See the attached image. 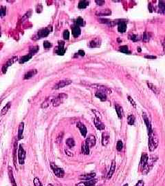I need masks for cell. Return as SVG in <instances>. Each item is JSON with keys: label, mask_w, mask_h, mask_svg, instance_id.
<instances>
[{"label": "cell", "mask_w": 165, "mask_h": 186, "mask_svg": "<svg viewBox=\"0 0 165 186\" xmlns=\"http://www.w3.org/2000/svg\"><path fill=\"white\" fill-rule=\"evenodd\" d=\"M148 145H149V150L151 152L154 151L158 146V139H157V136L154 134V132L149 135Z\"/></svg>", "instance_id": "6da1fadb"}, {"label": "cell", "mask_w": 165, "mask_h": 186, "mask_svg": "<svg viewBox=\"0 0 165 186\" xmlns=\"http://www.w3.org/2000/svg\"><path fill=\"white\" fill-rule=\"evenodd\" d=\"M50 167H51V168H52V171H53V172H54V174L55 175L56 177H59V178H63V177H64V175H65V172H64V170H63V169L59 167L57 165H56L55 164L53 163H51V164H50Z\"/></svg>", "instance_id": "7a4b0ae2"}, {"label": "cell", "mask_w": 165, "mask_h": 186, "mask_svg": "<svg viewBox=\"0 0 165 186\" xmlns=\"http://www.w3.org/2000/svg\"><path fill=\"white\" fill-rule=\"evenodd\" d=\"M26 159V151L23 148L22 146L20 145L19 148V150H18V160H19V163L21 165H23L24 164V161H25Z\"/></svg>", "instance_id": "3957f363"}, {"label": "cell", "mask_w": 165, "mask_h": 186, "mask_svg": "<svg viewBox=\"0 0 165 186\" xmlns=\"http://www.w3.org/2000/svg\"><path fill=\"white\" fill-rule=\"evenodd\" d=\"M67 97V95L66 94L62 93V94H59L56 97H54V99H53V101H52L53 106H59L60 104L63 103L64 99H66Z\"/></svg>", "instance_id": "277c9868"}, {"label": "cell", "mask_w": 165, "mask_h": 186, "mask_svg": "<svg viewBox=\"0 0 165 186\" xmlns=\"http://www.w3.org/2000/svg\"><path fill=\"white\" fill-rule=\"evenodd\" d=\"M148 160H149V157H148L147 154L143 153L141 156L140 161V165H139V170L140 172H142L144 167H145L147 163Z\"/></svg>", "instance_id": "5b68a950"}, {"label": "cell", "mask_w": 165, "mask_h": 186, "mask_svg": "<svg viewBox=\"0 0 165 186\" xmlns=\"http://www.w3.org/2000/svg\"><path fill=\"white\" fill-rule=\"evenodd\" d=\"M52 31V27L51 28H42L39 30L37 33V37L38 38H43L46 37L48 36V35L50 34V33Z\"/></svg>", "instance_id": "8992f818"}, {"label": "cell", "mask_w": 165, "mask_h": 186, "mask_svg": "<svg viewBox=\"0 0 165 186\" xmlns=\"http://www.w3.org/2000/svg\"><path fill=\"white\" fill-rule=\"evenodd\" d=\"M142 117H143V119H144V123H145V124H146L147 128L148 135H149V134H151L152 133H153V132H154L153 129H152L151 122H150L149 119V118H148L147 116V115L145 113L142 114Z\"/></svg>", "instance_id": "52a82bcc"}, {"label": "cell", "mask_w": 165, "mask_h": 186, "mask_svg": "<svg viewBox=\"0 0 165 186\" xmlns=\"http://www.w3.org/2000/svg\"><path fill=\"white\" fill-rule=\"evenodd\" d=\"M65 42L64 41H59V46L56 49V53L58 55H64L65 52V49L64 48Z\"/></svg>", "instance_id": "ba28073f"}, {"label": "cell", "mask_w": 165, "mask_h": 186, "mask_svg": "<svg viewBox=\"0 0 165 186\" xmlns=\"http://www.w3.org/2000/svg\"><path fill=\"white\" fill-rule=\"evenodd\" d=\"M154 159H153V158H150L148 160L147 163L146 165H145V167H144V169H143V170H142V173L143 174H144V175H147L149 172L150 171V170L152 168V167H153V165H154Z\"/></svg>", "instance_id": "9c48e42d"}, {"label": "cell", "mask_w": 165, "mask_h": 186, "mask_svg": "<svg viewBox=\"0 0 165 186\" xmlns=\"http://www.w3.org/2000/svg\"><path fill=\"white\" fill-rule=\"evenodd\" d=\"M17 60V57H13L12 59H10L8 62H7V63L2 67V72H3V73L5 74V73H6V71H7V69L8 68V67L12 65Z\"/></svg>", "instance_id": "30bf717a"}, {"label": "cell", "mask_w": 165, "mask_h": 186, "mask_svg": "<svg viewBox=\"0 0 165 186\" xmlns=\"http://www.w3.org/2000/svg\"><path fill=\"white\" fill-rule=\"evenodd\" d=\"M71 83L72 81L69 80V79H65V80L60 81L57 84L55 85V86H54L53 88L56 89V90L59 88H64V87L67 86V85L70 84Z\"/></svg>", "instance_id": "8fae6325"}, {"label": "cell", "mask_w": 165, "mask_h": 186, "mask_svg": "<svg viewBox=\"0 0 165 186\" xmlns=\"http://www.w3.org/2000/svg\"><path fill=\"white\" fill-rule=\"evenodd\" d=\"M85 143L87 144V146H88L89 148H92V147L95 146L96 140L95 136H94V135H90V136H88V137L86 139V140H85Z\"/></svg>", "instance_id": "7c38bea8"}, {"label": "cell", "mask_w": 165, "mask_h": 186, "mask_svg": "<svg viewBox=\"0 0 165 186\" xmlns=\"http://www.w3.org/2000/svg\"><path fill=\"white\" fill-rule=\"evenodd\" d=\"M97 182L96 179H92L90 181H82L76 185V186H94Z\"/></svg>", "instance_id": "4fadbf2b"}, {"label": "cell", "mask_w": 165, "mask_h": 186, "mask_svg": "<svg viewBox=\"0 0 165 186\" xmlns=\"http://www.w3.org/2000/svg\"><path fill=\"white\" fill-rule=\"evenodd\" d=\"M111 14V10L106 8V9L98 10L96 12V15L97 16H108Z\"/></svg>", "instance_id": "5bb4252c"}, {"label": "cell", "mask_w": 165, "mask_h": 186, "mask_svg": "<svg viewBox=\"0 0 165 186\" xmlns=\"http://www.w3.org/2000/svg\"><path fill=\"white\" fill-rule=\"evenodd\" d=\"M116 167V161H114V160H113V161H112V162H111V167H110V171H109V172L107 173V178L108 180H109V179H110V178L112 177L113 175L114 174V172H115Z\"/></svg>", "instance_id": "9a60e30c"}, {"label": "cell", "mask_w": 165, "mask_h": 186, "mask_svg": "<svg viewBox=\"0 0 165 186\" xmlns=\"http://www.w3.org/2000/svg\"><path fill=\"white\" fill-rule=\"evenodd\" d=\"M110 141V134L107 132L102 134V145L103 146H107Z\"/></svg>", "instance_id": "2e32d148"}, {"label": "cell", "mask_w": 165, "mask_h": 186, "mask_svg": "<svg viewBox=\"0 0 165 186\" xmlns=\"http://www.w3.org/2000/svg\"><path fill=\"white\" fill-rule=\"evenodd\" d=\"M77 128L79 129V130H80V132H81L82 136L85 137L87 135V128L86 127H85V125L84 124H82V123H81V122H78V123H77Z\"/></svg>", "instance_id": "e0dca14e"}, {"label": "cell", "mask_w": 165, "mask_h": 186, "mask_svg": "<svg viewBox=\"0 0 165 186\" xmlns=\"http://www.w3.org/2000/svg\"><path fill=\"white\" fill-rule=\"evenodd\" d=\"M94 125H95L96 128L99 130H105V125L102 123L100 120L98 119L97 118H96V117H95L94 119Z\"/></svg>", "instance_id": "ac0fdd59"}, {"label": "cell", "mask_w": 165, "mask_h": 186, "mask_svg": "<svg viewBox=\"0 0 165 186\" xmlns=\"http://www.w3.org/2000/svg\"><path fill=\"white\" fill-rule=\"evenodd\" d=\"M96 175L94 173H90V174H85V175H82L79 177V178L81 180L83 181H90L92 179H94Z\"/></svg>", "instance_id": "d6986e66"}, {"label": "cell", "mask_w": 165, "mask_h": 186, "mask_svg": "<svg viewBox=\"0 0 165 186\" xmlns=\"http://www.w3.org/2000/svg\"><path fill=\"white\" fill-rule=\"evenodd\" d=\"M118 31L119 33H124L127 31V24L125 21H120L118 23Z\"/></svg>", "instance_id": "ffe728a7"}, {"label": "cell", "mask_w": 165, "mask_h": 186, "mask_svg": "<svg viewBox=\"0 0 165 186\" xmlns=\"http://www.w3.org/2000/svg\"><path fill=\"white\" fill-rule=\"evenodd\" d=\"M100 45V39L98 38H96L92 40L89 44V46L90 48H96V47H99Z\"/></svg>", "instance_id": "44dd1931"}, {"label": "cell", "mask_w": 165, "mask_h": 186, "mask_svg": "<svg viewBox=\"0 0 165 186\" xmlns=\"http://www.w3.org/2000/svg\"><path fill=\"white\" fill-rule=\"evenodd\" d=\"M115 109H116V113H117L118 118H119V119H122L123 117V115H124V112H123V107H121L120 105H118V104H116Z\"/></svg>", "instance_id": "7402d4cb"}, {"label": "cell", "mask_w": 165, "mask_h": 186, "mask_svg": "<svg viewBox=\"0 0 165 186\" xmlns=\"http://www.w3.org/2000/svg\"><path fill=\"white\" fill-rule=\"evenodd\" d=\"M81 28H79L78 26H75L72 28V35L74 36V37L77 38L79 35H81Z\"/></svg>", "instance_id": "603a6c76"}, {"label": "cell", "mask_w": 165, "mask_h": 186, "mask_svg": "<svg viewBox=\"0 0 165 186\" xmlns=\"http://www.w3.org/2000/svg\"><path fill=\"white\" fill-rule=\"evenodd\" d=\"M37 73V70L35 69L30 70H29L28 72H27V73H26L25 75H24V79H30V78L34 77Z\"/></svg>", "instance_id": "cb8c5ba5"}, {"label": "cell", "mask_w": 165, "mask_h": 186, "mask_svg": "<svg viewBox=\"0 0 165 186\" xmlns=\"http://www.w3.org/2000/svg\"><path fill=\"white\" fill-rule=\"evenodd\" d=\"M8 176H9V178L10 181V183L12 186H17V183H16V181L15 180L13 177V174H12V168H10V167H8Z\"/></svg>", "instance_id": "d4e9b609"}, {"label": "cell", "mask_w": 165, "mask_h": 186, "mask_svg": "<svg viewBox=\"0 0 165 186\" xmlns=\"http://www.w3.org/2000/svg\"><path fill=\"white\" fill-rule=\"evenodd\" d=\"M95 96L97 98H98V99H100L102 101H105L107 100V95H106L105 92H102V91H98V92H96V94H95Z\"/></svg>", "instance_id": "484cf974"}, {"label": "cell", "mask_w": 165, "mask_h": 186, "mask_svg": "<svg viewBox=\"0 0 165 186\" xmlns=\"http://www.w3.org/2000/svg\"><path fill=\"white\" fill-rule=\"evenodd\" d=\"M53 99H54V97H50L47 98L46 101H45L42 104V105H41V107H42V108H46V107H48V106H50V104H52Z\"/></svg>", "instance_id": "4316f807"}, {"label": "cell", "mask_w": 165, "mask_h": 186, "mask_svg": "<svg viewBox=\"0 0 165 186\" xmlns=\"http://www.w3.org/2000/svg\"><path fill=\"white\" fill-rule=\"evenodd\" d=\"M33 55H31V54H28V55H24L23 56V57H21L20 58V59L19 60V63H26V62H28L29 60L33 57Z\"/></svg>", "instance_id": "83f0119b"}, {"label": "cell", "mask_w": 165, "mask_h": 186, "mask_svg": "<svg viewBox=\"0 0 165 186\" xmlns=\"http://www.w3.org/2000/svg\"><path fill=\"white\" fill-rule=\"evenodd\" d=\"M81 151H82V154H84L85 155L90 154V148L87 146L85 142H83L81 145Z\"/></svg>", "instance_id": "f1b7e54d"}, {"label": "cell", "mask_w": 165, "mask_h": 186, "mask_svg": "<svg viewBox=\"0 0 165 186\" xmlns=\"http://www.w3.org/2000/svg\"><path fill=\"white\" fill-rule=\"evenodd\" d=\"M23 128H24V123L23 122H21L19 125V129H18V139H22V136H23Z\"/></svg>", "instance_id": "f546056e"}, {"label": "cell", "mask_w": 165, "mask_h": 186, "mask_svg": "<svg viewBox=\"0 0 165 186\" xmlns=\"http://www.w3.org/2000/svg\"><path fill=\"white\" fill-rule=\"evenodd\" d=\"M89 6V2L88 1H85V0H82V1H80L78 4V8L79 9H84L86 8L87 6Z\"/></svg>", "instance_id": "4dcf8cb0"}, {"label": "cell", "mask_w": 165, "mask_h": 186, "mask_svg": "<svg viewBox=\"0 0 165 186\" xmlns=\"http://www.w3.org/2000/svg\"><path fill=\"white\" fill-rule=\"evenodd\" d=\"M10 107H11V103H10V102H8V104H6V106L3 107V109L2 110L1 115H5L8 112V111L9 110Z\"/></svg>", "instance_id": "1f68e13d"}, {"label": "cell", "mask_w": 165, "mask_h": 186, "mask_svg": "<svg viewBox=\"0 0 165 186\" xmlns=\"http://www.w3.org/2000/svg\"><path fill=\"white\" fill-rule=\"evenodd\" d=\"M127 123L130 125H133L135 123V117L133 115H129L127 117Z\"/></svg>", "instance_id": "d6a6232c"}, {"label": "cell", "mask_w": 165, "mask_h": 186, "mask_svg": "<svg viewBox=\"0 0 165 186\" xmlns=\"http://www.w3.org/2000/svg\"><path fill=\"white\" fill-rule=\"evenodd\" d=\"M66 144L67 146H69V148H73L75 146V141L72 138H68L66 140Z\"/></svg>", "instance_id": "836d02e7"}, {"label": "cell", "mask_w": 165, "mask_h": 186, "mask_svg": "<svg viewBox=\"0 0 165 186\" xmlns=\"http://www.w3.org/2000/svg\"><path fill=\"white\" fill-rule=\"evenodd\" d=\"M147 86H148V87H149V88L154 92V93H156V94H157V93H158V90H157V88H156V87L155 86H154L153 83H149V82H147Z\"/></svg>", "instance_id": "e575fe53"}, {"label": "cell", "mask_w": 165, "mask_h": 186, "mask_svg": "<svg viewBox=\"0 0 165 186\" xmlns=\"http://www.w3.org/2000/svg\"><path fill=\"white\" fill-rule=\"evenodd\" d=\"M119 50L120 51V52H123V53L125 54H130V51L129 50V48H128V46H120L119 48Z\"/></svg>", "instance_id": "d590c367"}, {"label": "cell", "mask_w": 165, "mask_h": 186, "mask_svg": "<svg viewBox=\"0 0 165 186\" xmlns=\"http://www.w3.org/2000/svg\"><path fill=\"white\" fill-rule=\"evenodd\" d=\"M76 23H77V25L78 26H83L85 25V21L83 20L82 17H79L77 19V21H76Z\"/></svg>", "instance_id": "8d00e7d4"}, {"label": "cell", "mask_w": 165, "mask_h": 186, "mask_svg": "<svg viewBox=\"0 0 165 186\" xmlns=\"http://www.w3.org/2000/svg\"><path fill=\"white\" fill-rule=\"evenodd\" d=\"M39 46H34V47H32V48H30L29 50V54H31V55H35V53H37L39 51Z\"/></svg>", "instance_id": "74e56055"}, {"label": "cell", "mask_w": 165, "mask_h": 186, "mask_svg": "<svg viewBox=\"0 0 165 186\" xmlns=\"http://www.w3.org/2000/svg\"><path fill=\"white\" fill-rule=\"evenodd\" d=\"M6 8L5 6H1L0 7V18L3 17L6 15Z\"/></svg>", "instance_id": "f35d334b"}, {"label": "cell", "mask_w": 165, "mask_h": 186, "mask_svg": "<svg viewBox=\"0 0 165 186\" xmlns=\"http://www.w3.org/2000/svg\"><path fill=\"white\" fill-rule=\"evenodd\" d=\"M150 39V37L149 33L147 32H144L143 35H142V40L144 42H148Z\"/></svg>", "instance_id": "ab89813d"}, {"label": "cell", "mask_w": 165, "mask_h": 186, "mask_svg": "<svg viewBox=\"0 0 165 186\" xmlns=\"http://www.w3.org/2000/svg\"><path fill=\"white\" fill-rule=\"evenodd\" d=\"M123 141L120 140L118 141L117 143H116V149H117L118 151L120 152L121 150H123Z\"/></svg>", "instance_id": "60d3db41"}, {"label": "cell", "mask_w": 165, "mask_h": 186, "mask_svg": "<svg viewBox=\"0 0 165 186\" xmlns=\"http://www.w3.org/2000/svg\"><path fill=\"white\" fill-rule=\"evenodd\" d=\"M63 37H64V39H69V32L68 31V30H65L64 32V34H63Z\"/></svg>", "instance_id": "b9f144b4"}, {"label": "cell", "mask_w": 165, "mask_h": 186, "mask_svg": "<svg viewBox=\"0 0 165 186\" xmlns=\"http://www.w3.org/2000/svg\"><path fill=\"white\" fill-rule=\"evenodd\" d=\"M52 44L50 42V41H45L44 42H43V47H44L46 49H48V48H50L51 47H52Z\"/></svg>", "instance_id": "7bdbcfd3"}, {"label": "cell", "mask_w": 165, "mask_h": 186, "mask_svg": "<svg viewBox=\"0 0 165 186\" xmlns=\"http://www.w3.org/2000/svg\"><path fill=\"white\" fill-rule=\"evenodd\" d=\"M34 185H35V186H42L41 183L40 182V181H39L38 178H35V179H34Z\"/></svg>", "instance_id": "ee69618b"}, {"label": "cell", "mask_w": 165, "mask_h": 186, "mask_svg": "<svg viewBox=\"0 0 165 186\" xmlns=\"http://www.w3.org/2000/svg\"><path fill=\"white\" fill-rule=\"evenodd\" d=\"M140 36L138 35H133L132 37H131V40L134 41H137L140 40Z\"/></svg>", "instance_id": "f6af8a7d"}, {"label": "cell", "mask_w": 165, "mask_h": 186, "mask_svg": "<svg viewBox=\"0 0 165 186\" xmlns=\"http://www.w3.org/2000/svg\"><path fill=\"white\" fill-rule=\"evenodd\" d=\"M92 112L95 113V116H96V118H97V119H99V120H101L102 117H101V115H100V112H98L96 111V110H92Z\"/></svg>", "instance_id": "bcb514c9"}, {"label": "cell", "mask_w": 165, "mask_h": 186, "mask_svg": "<svg viewBox=\"0 0 165 186\" xmlns=\"http://www.w3.org/2000/svg\"><path fill=\"white\" fill-rule=\"evenodd\" d=\"M128 100L129 101H130L131 104V105H132L134 107H136V102L134 101V100L130 96H128Z\"/></svg>", "instance_id": "7dc6e473"}, {"label": "cell", "mask_w": 165, "mask_h": 186, "mask_svg": "<svg viewBox=\"0 0 165 186\" xmlns=\"http://www.w3.org/2000/svg\"><path fill=\"white\" fill-rule=\"evenodd\" d=\"M95 2H96V4L98 5V6H103V5L105 4V2L103 1V0H96V1H95Z\"/></svg>", "instance_id": "c3c4849f"}, {"label": "cell", "mask_w": 165, "mask_h": 186, "mask_svg": "<svg viewBox=\"0 0 165 186\" xmlns=\"http://www.w3.org/2000/svg\"><path fill=\"white\" fill-rule=\"evenodd\" d=\"M144 181L142 180H140L138 183H137L136 184V185L135 186H144Z\"/></svg>", "instance_id": "681fc988"}, {"label": "cell", "mask_w": 165, "mask_h": 186, "mask_svg": "<svg viewBox=\"0 0 165 186\" xmlns=\"http://www.w3.org/2000/svg\"><path fill=\"white\" fill-rule=\"evenodd\" d=\"M144 57L146 59H156V56H152V55H146L144 56Z\"/></svg>", "instance_id": "f907efd6"}, {"label": "cell", "mask_w": 165, "mask_h": 186, "mask_svg": "<svg viewBox=\"0 0 165 186\" xmlns=\"http://www.w3.org/2000/svg\"><path fill=\"white\" fill-rule=\"evenodd\" d=\"M78 54H79V55H81V56H84L85 55V51L84 50H80L78 52Z\"/></svg>", "instance_id": "816d5d0a"}, {"label": "cell", "mask_w": 165, "mask_h": 186, "mask_svg": "<svg viewBox=\"0 0 165 186\" xmlns=\"http://www.w3.org/2000/svg\"><path fill=\"white\" fill-rule=\"evenodd\" d=\"M65 154H67V155H68V156H69V157H72V156H73V154L70 152L69 151H68L67 150H65Z\"/></svg>", "instance_id": "f5cc1de1"}, {"label": "cell", "mask_w": 165, "mask_h": 186, "mask_svg": "<svg viewBox=\"0 0 165 186\" xmlns=\"http://www.w3.org/2000/svg\"><path fill=\"white\" fill-rule=\"evenodd\" d=\"M162 44H163V47H164V49H165V39H164V40L163 43H162Z\"/></svg>", "instance_id": "db71d44e"}, {"label": "cell", "mask_w": 165, "mask_h": 186, "mask_svg": "<svg viewBox=\"0 0 165 186\" xmlns=\"http://www.w3.org/2000/svg\"><path fill=\"white\" fill-rule=\"evenodd\" d=\"M2 35V32H1V29H0V37Z\"/></svg>", "instance_id": "11a10c76"}, {"label": "cell", "mask_w": 165, "mask_h": 186, "mask_svg": "<svg viewBox=\"0 0 165 186\" xmlns=\"http://www.w3.org/2000/svg\"><path fill=\"white\" fill-rule=\"evenodd\" d=\"M48 186H53V185H52V184H49V185H48Z\"/></svg>", "instance_id": "9f6ffc18"}, {"label": "cell", "mask_w": 165, "mask_h": 186, "mask_svg": "<svg viewBox=\"0 0 165 186\" xmlns=\"http://www.w3.org/2000/svg\"><path fill=\"white\" fill-rule=\"evenodd\" d=\"M123 186H128V184H125Z\"/></svg>", "instance_id": "6f0895ef"}]
</instances>
